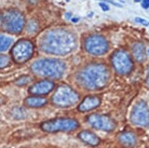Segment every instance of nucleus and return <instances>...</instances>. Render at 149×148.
<instances>
[{
	"mask_svg": "<svg viewBox=\"0 0 149 148\" xmlns=\"http://www.w3.org/2000/svg\"><path fill=\"white\" fill-rule=\"evenodd\" d=\"M118 140L124 147H132L136 144L137 138L134 133L129 132V131H124L118 135Z\"/></svg>",
	"mask_w": 149,
	"mask_h": 148,
	"instance_id": "14",
	"label": "nucleus"
},
{
	"mask_svg": "<svg viewBox=\"0 0 149 148\" xmlns=\"http://www.w3.org/2000/svg\"><path fill=\"white\" fill-rule=\"evenodd\" d=\"M12 116H13L14 118L16 119H21V118H24L26 115V111L24 110L23 108H21V107H15V108L12 110Z\"/></svg>",
	"mask_w": 149,
	"mask_h": 148,
	"instance_id": "19",
	"label": "nucleus"
},
{
	"mask_svg": "<svg viewBox=\"0 0 149 148\" xmlns=\"http://www.w3.org/2000/svg\"><path fill=\"white\" fill-rule=\"evenodd\" d=\"M34 52L33 44L28 40H20L12 49V57L17 63H25L32 57Z\"/></svg>",
	"mask_w": 149,
	"mask_h": 148,
	"instance_id": "10",
	"label": "nucleus"
},
{
	"mask_svg": "<svg viewBox=\"0 0 149 148\" xmlns=\"http://www.w3.org/2000/svg\"><path fill=\"white\" fill-rule=\"evenodd\" d=\"M79 127V122L74 118H56L42 123L41 128L46 132L58 131H72Z\"/></svg>",
	"mask_w": 149,
	"mask_h": 148,
	"instance_id": "6",
	"label": "nucleus"
},
{
	"mask_svg": "<svg viewBox=\"0 0 149 148\" xmlns=\"http://www.w3.org/2000/svg\"><path fill=\"white\" fill-rule=\"evenodd\" d=\"M47 104V99L44 97H38V95H34V97H30L26 99L25 104L29 107H41Z\"/></svg>",
	"mask_w": 149,
	"mask_h": 148,
	"instance_id": "17",
	"label": "nucleus"
},
{
	"mask_svg": "<svg viewBox=\"0 0 149 148\" xmlns=\"http://www.w3.org/2000/svg\"><path fill=\"white\" fill-rule=\"evenodd\" d=\"M1 23L4 30L12 34H18L23 30L25 25V18L19 11L9 10L0 15Z\"/></svg>",
	"mask_w": 149,
	"mask_h": 148,
	"instance_id": "5",
	"label": "nucleus"
},
{
	"mask_svg": "<svg viewBox=\"0 0 149 148\" xmlns=\"http://www.w3.org/2000/svg\"><path fill=\"white\" fill-rule=\"evenodd\" d=\"M54 87H55V85L53 82H51V81H49V80H44V81H41V82L36 83L35 85H33L32 87L30 88L29 92L32 94L40 97V95L46 94L48 92H50L54 89Z\"/></svg>",
	"mask_w": 149,
	"mask_h": 148,
	"instance_id": "12",
	"label": "nucleus"
},
{
	"mask_svg": "<svg viewBox=\"0 0 149 148\" xmlns=\"http://www.w3.org/2000/svg\"><path fill=\"white\" fill-rule=\"evenodd\" d=\"M79 137L81 138V141L92 146H97L100 144V138H98L95 133L91 132V131H81L79 134Z\"/></svg>",
	"mask_w": 149,
	"mask_h": 148,
	"instance_id": "16",
	"label": "nucleus"
},
{
	"mask_svg": "<svg viewBox=\"0 0 149 148\" xmlns=\"http://www.w3.org/2000/svg\"><path fill=\"white\" fill-rule=\"evenodd\" d=\"M145 83H146V85H149V69H148V71H147V75H146V80H145Z\"/></svg>",
	"mask_w": 149,
	"mask_h": 148,
	"instance_id": "25",
	"label": "nucleus"
},
{
	"mask_svg": "<svg viewBox=\"0 0 149 148\" xmlns=\"http://www.w3.org/2000/svg\"><path fill=\"white\" fill-rule=\"evenodd\" d=\"M111 65L118 75H128L133 69V62L130 56L123 50L114 52L111 56Z\"/></svg>",
	"mask_w": 149,
	"mask_h": 148,
	"instance_id": "7",
	"label": "nucleus"
},
{
	"mask_svg": "<svg viewBox=\"0 0 149 148\" xmlns=\"http://www.w3.org/2000/svg\"><path fill=\"white\" fill-rule=\"evenodd\" d=\"M148 54H149V48H148Z\"/></svg>",
	"mask_w": 149,
	"mask_h": 148,
	"instance_id": "30",
	"label": "nucleus"
},
{
	"mask_svg": "<svg viewBox=\"0 0 149 148\" xmlns=\"http://www.w3.org/2000/svg\"><path fill=\"white\" fill-rule=\"evenodd\" d=\"M132 124L141 127L149 126V107L145 101H139L133 106L130 113Z\"/></svg>",
	"mask_w": 149,
	"mask_h": 148,
	"instance_id": "9",
	"label": "nucleus"
},
{
	"mask_svg": "<svg viewBox=\"0 0 149 148\" xmlns=\"http://www.w3.org/2000/svg\"><path fill=\"white\" fill-rule=\"evenodd\" d=\"M32 81V79L28 76H23V77L19 78L17 81H16V85H28L29 83Z\"/></svg>",
	"mask_w": 149,
	"mask_h": 148,
	"instance_id": "21",
	"label": "nucleus"
},
{
	"mask_svg": "<svg viewBox=\"0 0 149 148\" xmlns=\"http://www.w3.org/2000/svg\"><path fill=\"white\" fill-rule=\"evenodd\" d=\"M31 70L34 74L41 77L60 79L65 74L66 64L61 60L43 59L34 62L31 66Z\"/></svg>",
	"mask_w": 149,
	"mask_h": 148,
	"instance_id": "3",
	"label": "nucleus"
},
{
	"mask_svg": "<svg viewBox=\"0 0 149 148\" xmlns=\"http://www.w3.org/2000/svg\"><path fill=\"white\" fill-rule=\"evenodd\" d=\"M9 62H10V59H9L8 56H6V55H0V69H3L8 66Z\"/></svg>",
	"mask_w": 149,
	"mask_h": 148,
	"instance_id": "20",
	"label": "nucleus"
},
{
	"mask_svg": "<svg viewBox=\"0 0 149 148\" xmlns=\"http://www.w3.org/2000/svg\"><path fill=\"white\" fill-rule=\"evenodd\" d=\"M134 21H135L136 23H139L141 24V25L143 26H149V22L146 19H143V18H140V17H136L135 19H134Z\"/></svg>",
	"mask_w": 149,
	"mask_h": 148,
	"instance_id": "22",
	"label": "nucleus"
},
{
	"mask_svg": "<svg viewBox=\"0 0 149 148\" xmlns=\"http://www.w3.org/2000/svg\"><path fill=\"white\" fill-rule=\"evenodd\" d=\"M100 104V99L95 95H91V97H86L85 99L80 104L79 106V110L81 113H86V111L93 110V109L97 108Z\"/></svg>",
	"mask_w": 149,
	"mask_h": 148,
	"instance_id": "13",
	"label": "nucleus"
},
{
	"mask_svg": "<svg viewBox=\"0 0 149 148\" xmlns=\"http://www.w3.org/2000/svg\"><path fill=\"white\" fill-rule=\"evenodd\" d=\"M141 4H142V7L144 9L149 8V0H142V1H141Z\"/></svg>",
	"mask_w": 149,
	"mask_h": 148,
	"instance_id": "24",
	"label": "nucleus"
},
{
	"mask_svg": "<svg viewBox=\"0 0 149 148\" xmlns=\"http://www.w3.org/2000/svg\"><path fill=\"white\" fill-rule=\"evenodd\" d=\"M67 19H72V13H70V12H67L66 13V16H65Z\"/></svg>",
	"mask_w": 149,
	"mask_h": 148,
	"instance_id": "26",
	"label": "nucleus"
},
{
	"mask_svg": "<svg viewBox=\"0 0 149 148\" xmlns=\"http://www.w3.org/2000/svg\"><path fill=\"white\" fill-rule=\"evenodd\" d=\"M78 82L85 89L100 90L107 85L109 81V71L103 64H91L79 73Z\"/></svg>",
	"mask_w": 149,
	"mask_h": 148,
	"instance_id": "2",
	"label": "nucleus"
},
{
	"mask_svg": "<svg viewBox=\"0 0 149 148\" xmlns=\"http://www.w3.org/2000/svg\"><path fill=\"white\" fill-rule=\"evenodd\" d=\"M134 1H135V2H139L140 0H134Z\"/></svg>",
	"mask_w": 149,
	"mask_h": 148,
	"instance_id": "28",
	"label": "nucleus"
},
{
	"mask_svg": "<svg viewBox=\"0 0 149 148\" xmlns=\"http://www.w3.org/2000/svg\"><path fill=\"white\" fill-rule=\"evenodd\" d=\"M100 8H102L103 11H109V6L107 5V4L105 3V2H100Z\"/></svg>",
	"mask_w": 149,
	"mask_h": 148,
	"instance_id": "23",
	"label": "nucleus"
},
{
	"mask_svg": "<svg viewBox=\"0 0 149 148\" xmlns=\"http://www.w3.org/2000/svg\"><path fill=\"white\" fill-rule=\"evenodd\" d=\"M0 24H1V18H0Z\"/></svg>",
	"mask_w": 149,
	"mask_h": 148,
	"instance_id": "29",
	"label": "nucleus"
},
{
	"mask_svg": "<svg viewBox=\"0 0 149 148\" xmlns=\"http://www.w3.org/2000/svg\"><path fill=\"white\" fill-rule=\"evenodd\" d=\"M85 49L88 54L93 56H102L109 51V42L103 36L93 35L85 41Z\"/></svg>",
	"mask_w": 149,
	"mask_h": 148,
	"instance_id": "8",
	"label": "nucleus"
},
{
	"mask_svg": "<svg viewBox=\"0 0 149 148\" xmlns=\"http://www.w3.org/2000/svg\"><path fill=\"white\" fill-rule=\"evenodd\" d=\"M13 40L5 35H0V52H4L12 45Z\"/></svg>",
	"mask_w": 149,
	"mask_h": 148,
	"instance_id": "18",
	"label": "nucleus"
},
{
	"mask_svg": "<svg viewBox=\"0 0 149 148\" xmlns=\"http://www.w3.org/2000/svg\"><path fill=\"white\" fill-rule=\"evenodd\" d=\"M71 20H72V22H74V23H77V22H78L79 20H80V19H79V18H72Z\"/></svg>",
	"mask_w": 149,
	"mask_h": 148,
	"instance_id": "27",
	"label": "nucleus"
},
{
	"mask_svg": "<svg viewBox=\"0 0 149 148\" xmlns=\"http://www.w3.org/2000/svg\"><path fill=\"white\" fill-rule=\"evenodd\" d=\"M132 55H133V58L135 59V61L139 62H144L146 59V52H145V47L144 44L140 42H137L135 44H133L132 46Z\"/></svg>",
	"mask_w": 149,
	"mask_h": 148,
	"instance_id": "15",
	"label": "nucleus"
},
{
	"mask_svg": "<svg viewBox=\"0 0 149 148\" xmlns=\"http://www.w3.org/2000/svg\"><path fill=\"white\" fill-rule=\"evenodd\" d=\"M88 122L95 129L103 131H112L115 128V122L113 119L107 115L102 114H91L86 118Z\"/></svg>",
	"mask_w": 149,
	"mask_h": 148,
	"instance_id": "11",
	"label": "nucleus"
},
{
	"mask_svg": "<svg viewBox=\"0 0 149 148\" xmlns=\"http://www.w3.org/2000/svg\"><path fill=\"white\" fill-rule=\"evenodd\" d=\"M40 49L50 55L64 56L74 51L77 46V39L71 31L57 28L47 31L39 40Z\"/></svg>",
	"mask_w": 149,
	"mask_h": 148,
	"instance_id": "1",
	"label": "nucleus"
},
{
	"mask_svg": "<svg viewBox=\"0 0 149 148\" xmlns=\"http://www.w3.org/2000/svg\"><path fill=\"white\" fill-rule=\"evenodd\" d=\"M80 101V95L76 90L67 85L58 87L55 94L52 97V102L60 107H69Z\"/></svg>",
	"mask_w": 149,
	"mask_h": 148,
	"instance_id": "4",
	"label": "nucleus"
}]
</instances>
